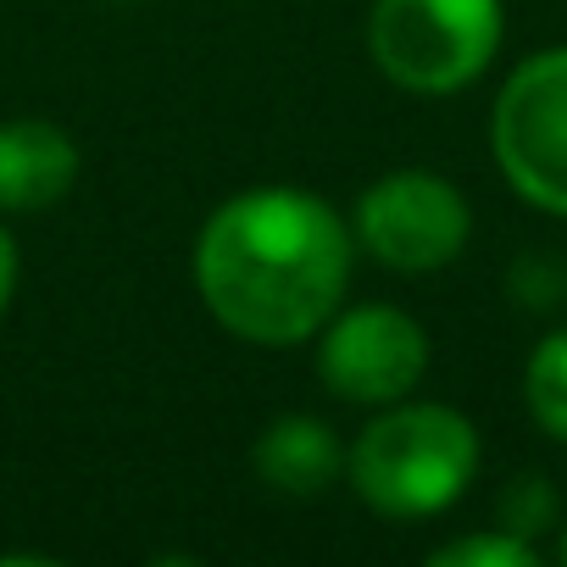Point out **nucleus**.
<instances>
[{"instance_id":"nucleus-1","label":"nucleus","mask_w":567,"mask_h":567,"mask_svg":"<svg viewBox=\"0 0 567 567\" xmlns=\"http://www.w3.org/2000/svg\"><path fill=\"white\" fill-rule=\"evenodd\" d=\"M351 223L312 189L261 184L223 200L195 239L206 312L250 346H301L346 301Z\"/></svg>"},{"instance_id":"nucleus-2","label":"nucleus","mask_w":567,"mask_h":567,"mask_svg":"<svg viewBox=\"0 0 567 567\" xmlns=\"http://www.w3.org/2000/svg\"><path fill=\"white\" fill-rule=\"evenodd\" d=\"M351 489L395 523L456 506L478 473V429L440 401H390L346 456Z\"/></svg>"},{"instance_id":"nucleus-3","label":"nucleus","mask_w":567,"mask_h":567,"mask_svg":"<svg viewBox=\"0 0 567 567\" xmlns=\"http://www.w3.org/2000/svg\"><path fill=\"white\" fill-rule=\"evenodd\" d=\"M506 34L501 0H373L368 51L395 90L462 95L473 90Z\"/></svg>"},{"instance_id":"nucleus-4","label":"nucleus","mask_w":567,"mask_h":567,"mask_svg":"<svg viewBox=\"0 0 567 567\" xmlns=\"http://www.w3.org/2000/svg\"><path fill=\"white\" fill-rule=\"evenodd\" d=\"M489 151L528 206L567 217V45L512 68L489 112Z\"/></svg>"},{"instance_id":"nucleus-5","label":"nucleus","mask_w":567,"mask_h":567,"mask_svg":"<svg viewBox=\"0 0 567 567\" xmlns=\"http://www.w3.org/2000/svg\"><path fill=\"white\" fill-rule=\"evenodd\" d=\"M467 195L423 167H395L357 200V239L390 272H440L467 250Z\"/></svg>"},{"instance_id":"nucleus-6","label":"nucleus","mask_w":567,"mask_h":567,"mask_svg":"<svg viewBox=\"0 0 567 567\" xmlns=\"http://www.w3.org/2000/svg\"><path fill=\"white\" fill-rule=\"evenodd\" d=\"M318 334H323L318 379L334 401L390 406V401H406L429 373V334L401 307H384V301L346 307Z\"/></svg>"},{"instance_id":"nucleus-7","label":"nucleus","mask_w":567,"mask_h":567,"mask_svg":"<svg viewBox=\"0 0 567 567\" xmlns=\"http://www.w3.org/2000/svg\"><path fill=\"white\" fill-rule=\"evenodd\" d=\"M79 178V145L45 117L0 123V212H45Z\"/></svg>"},{"instance_id":"nucleus-8","label":"nucleus","mask_w":567,"mask_h":567,"mask_svg":"<svg viewBox=\"0 0 567 567\" xmlns=\"http://www.w3.org/2000/svg\"><path fill=\"white\" fill-rule=\"evenodd\" d=\"M250 462H256V478L278 495H323L340 478L346 451H340L329 423H318L307 412H290V417L261 429Z\"/></svg>"},{"instance_id":"nucleus-9","label":"nucleus","mask_w":567,"mask_h":567,"mask_svg":"<svg viewBox=\"0 0 567 567\" xmlns=\"http://www.w3.org/2000/svg\"><path fill=\"white\" fill-rule=\"evenodd\" d=\"M523 401H528V417L556 440L567 445V329L545 334L523 368Z\"/></svg>"},{"instance_id":"nucleus-10","label":"nucleus","mask_w":567,"mask_h":567,"mask_svg":"<svg viewBox=\"0 0 567 567\" xmlns=\"http://www.w3.org/2000/svg\"><path fill=\"white\" fill-rule=\"evenodd\" d=\"M429 561L434 567H539V550H534V539H523V534L495 523V528H478V534L434 545Z\"/></svg>"},{"instance_id":"nucleus-11","label":"nucleus","mask_w":567,"mask_h":567,"mask_svg":"<svg viewBox=\"0 0 567 567\" xmlns=\"http://www.w3.org/2000/svg\"><path fill=\"white\" fill-rule=\"evenodd\" d=\"M550 523H556V489H550L539 473L512 478V484H506V495H501V528H512V534L534 539V534H539V528H550Z\"/></svg>"},{"instance_id":"nucleus-12","label":"nucleus","mask_w":567,"mask_h":567,"mask_svg":"<svg viewBox=\"0 0 567 567\" xmlns=\"http://www.w3.org/2000/svg\"><path fill=\"white\" fill-rule=\"evenodd\" d=\"M12 290H18V245H12L7 228H0V318H7V307H12Z\"/></svg>"},{"instance_id":"nucleus-13","label":"nucleus","mask_w":567,"mask_h":567,"mask_svg":"<svg viewBox=\"0 0 567 567\" xmlns=\"http://www.w3.org/2000/svg\"><path fill=\"white\" fill-rule=\"evenodd\" d=\"M556 556L567 561V523H561V539H556Z\"/></svg>"}]
</instances>
